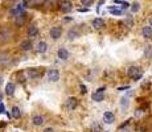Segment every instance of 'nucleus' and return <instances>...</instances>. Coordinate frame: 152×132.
I'll use <instances>...</instances> for the list:
<instances>
[{"label": "nucleus", "mask_w": 152, "mask_h": 132, "mask_svg": "<svg viewBox=\"0 0 152 132\" xmlns=\"http://www.w3.org/2000/svg\"><path fill=\"white\" fill-rule=\"evenodd\" d=\"M127 75L131 79H132V81L138 82V81H140V79L143 78V75H144V71L142 70V67L132 65V66H130L127 69Z\"/></svg>", "instance_id": "obj_1"}, {"label": "nucleus", "mask_w": 152, "mask_h": 132, "mask_svg": "<svg viewBox=\"0 0 152 132\" xmlns=\"http://www.w3.org/2000/svg\"><path fill=\"white\" fill-rule=\"evenodd\" d=\"M28 79H37L42 75V67H32L25 71Z\"/></svg>", "instance_id": "obj_2"}, {"label": "nucleus", "mask_w": 152, "mask_h": 132, "mask_svg": "<svg viewBox=\"0 0 152 132\" xmlns=\"http://www.w3.org/2000/svg\"><path fill=\"white\" fill-rule=\"evenodd\" d=\"M104 91H106V86H101V87H98V89L95 90L94 93H93L91 99H93L94 102H97V103L102 102V101L104 99Z\"/></svg>", "instance_id": "obj_3"}, {"label": "nucleus", "mask_w": 152, "mask_h": 132, "mask_svg": "<svg viewBox=\"0 0 152 132\" xmlns=\"http://www.w3.org/2000/svg\"><path fill=\"white\" fill-rule=\"evenodd\" d=\"M58 7H60V9L64 13H69L73 11V3L70 1V0H61Z\"/></svg>", "instance_id": "obj_4"}, {"label": "nucleus", "mask_w": 152, "mask_h": 132, "mask_svg": "<svg viewBox=\"0 0 152 132\" xmlns=\"http://www.w3.org/2000/svg\"><path fill=\"white\" fill-rule=\"evenodd\" d=\"M46 77L49 82H58L60 81V71L57 69H49L46 71Z\"/></svg>", "instance_id": "obj_5"}, {"label": "nucleus", "mask_w": 152, "mask_h": 132, "mask_svg": "<svg viewBox=\"0 0 152 132\" xmlns=\"http://www.w3.org/2000/svg\"><path fill=\"white\" fill-rule=\"evenodd\" d=\"M142 37L144 40H152V26L150 24H147V25H144L142 28Z\"/></svg>", "instance_id": "obj_6"}, {"label": "nucleus", "mask_w": 152, "mask_h": 132, "mask_svg": "<svg viewBox=\"0 0 152 132\" xmlns=\"http://www.w3.org/2000/svg\"><path fill=\"white\" fill-rule=\"evenodd\" d=\"M49 34H50V37L53 40L61 39V36H62V28H61V26H58V25H56V26H53V28L50 29Z\"/></svg>", "instance_id": "obj_7"}, {"label": "nucleus", "mask_w": 152, "mask_h": 132, "mask_svg": "<svg viewBox=\"0 0 152 132\" xmlns=\"http://www.w3.org/2000/svg\"><path fill=\"white\" fill-rule=\"evenodd\" d=\"M91 25H93V28H94V29L99 31V29H103L104 28L106 23H104V20L102 19V17H95V19L91 21Z\"/></svg>", "instance_id": "obj_8"}, {"label": "nucleus", "mask_w": 152, "mask_h": 132, "mask_svg": "<svg viewBox=\"0 0 152 132\" xmlns=\"http://www.w3.org/2000/svg\"><path fill=\"white\" fill-rule=\"evenodd\" d=\"M78 107V99L74 98V96H70V98L66 99V108L68 110H75Z\"/></svg>", "instance_id": "obj_9"}, {"label": "nucleus", "mask_w": 152, "mask_h": 132, "mask_svg": "<svg viewBox=\"0 0 152 132\" xmlns=\"http://www.w3.org/2000/svg\"><path fill=\"white\" fill-rule=\"evenodd\" d=\"M103 122L107 123V124H113L115 122V115H114L113 111H106L103 114Z\"/></svg>", "instance_id": "obj_10"}, {"label": "nucleus", "mask_w": 152, "mask_h": 132, "mask_svg": "<svg viewBox=\"0 0 152 132\" xmlns=\"http://www.w3.org/2000/svg\"><path fill=\"white\" fill-rule=\"evenodd\" d=\"M57 55H58V58L60 60H62V61H66L69 58V55H70V53L69 50L66 48H60L57 50Z\"/></svg>", "instance_id": "obj_11"}, {"label": "nucleus", "mask_w": 152, "mask_h": 132, "mask_svg": "<svg viewBox=\"0 0 152 132\" xmlns=\"http://www.w3.org/2000/svg\"><path fill=\"white\" fill-rule=\"evenodd\" d=\"M15 91H16V86H15V83L12 82H8L7 85H5V95L8 96H12Z\"/></svg>", "instance_id": "obj_12"}, {"label": "nucleus", "mask_w": 152, "mask_h": 132, "mask_svg": "<svg viewBox=\"0 0 152 132\" xmlns=\"http://www.w3.org/2000/svg\"><path fill=\"white\" fill-rule=\"evenodd\" d=\"M40 33L39 28H37L36 25H31L28 28V37H31V39H34V37H37Z\"/></svg>", "instance_id": "obj_13"}, {"label": "nucleus", "mask_w": 152, "mask_h": 132, "mask_svg": "<svg viewBox=\"0 0 152 132\" xmlns=\"http://www.w3.org/2000/svg\"><path fill=\"white\" fill-rule=\"evenodd\" d=\"M20 48H21V50H24V52H29V50H32V48H33V44H32L31 40H24L21 44H20Z\"/></svg>", "instance_id": "obj_14"}, {"label": "nucleus", "mask_w": 152, "mask_h": 132, "mask_svg": "<svg viewBox=\"0 0 152 132\" xmlns=\"http://www.w3.org/2000/svg\"><path fill=\"white\" fill-rule=\"evenodd\" d=\"M32 123H33V125H36V127H40V125H42L44 123H45V119H44L41 115H34L33 118H32Z\"/></svg>", "instance_id": "obj_15"}, {"label": "nucleus", "mask_w": 152, "mask_h": 132, "mask_svg": "<svg viewBox=\"0 0 152 132\" xmlns=\"http://www.w3.org/2000/svg\"><path fill=\"white\" fill-rule=\"evenodd\" d=\"M36 50L39 53H41V54L45 53L46 50H48V44H46L45 41H40V42L36 45Z\"/></svg>", "instance_id": "obj_16"}, {"label": "nucleus", "mask_w": 152, "mask_h": 132, "mask_svg": "<svg viewBox=\"0 0 152 132\" xmlns=\"http://www.w3.org/2000/svg\"><path fill=\"white\" fill-rule=\"evenodd\" d=\"M109 11H110L111 15H114V16H122V15H123V9H122V8L115 7V5H114V7H113V5H110Z\"/></svg>", "instance_id": "obj_17"}, {"label": "nucleus", "mask_w": 152, "mask_h": 132, "mask_svg": "<svg viewBox=\"0 0 152 132\" xmlns=\"http://www.w3.org/2000/svg\"><path fill=\"white\" fill-rule=\"evenodd\" d=\"M143 54H144V58H147V60H152V45L145 46Z\"/></svg>", "instance_id": "obj_18"}, {"label": "nucleus", "mask_w": 152, "mask_h": 132, "mask_svg": "<svg viewBox=\"0 0 152 132\" xmlns=\"http://www.w3.org/2000/svg\"><path fill=\"white\" fill-rule=\"evenodd\" d=\"M119 104H121L122 110H127L128 106H130V99H128L127 96H123V98L121 99V102H119Z\"/></svg>", "instance_id": "obj_19"}, {"label": "nucleus", "mask_w": 152, "mask_h": 132, "mask_svg": "<svg viewBox=\"0 0 152 132\" xmlns=\"http://www.w3.org/2000/svg\"><path fill=\"white\" fill-rule=\"evenodd\" d=\"M77 37H80V33H78L75 29H70V31L68 32V39L69 40H75Z\"/></svg>", "instance_id": "obj_20"}, {"label": "nucleus", "mask_w": 152, "mask_h": 132, "mask_svg": "<svg viewBox=\"0 0 152 132\" xmlns=\"http://www.w3.org/2000/svg\"><path fill=\"white\" fill-rule=\"evenodd\" d=\"M130 9H131V12H132V13H138L139 9H140V3H138V1L132 3V4H131V7H130Z\"/></svg>", "instance_id": "obj_21"}, {"label": "nucleus", "mask_w": 152, "mask_h": 132, "mask_svg": "<svg viewBox=\"0 0 152 132\" xmlns=\"http://www.w3.org/2000/svg\"><path fill=\"white\" fill-rule=\"evenodd\" d=\"M20 115H21V111H20V108L19 107H13L12 108V118L19 119Z\"/></svg>", "instance_id": "obj_22"}, {"label": "nucleus", "mask_w": 152, "mask_h": 132, "mask_svg": "<svg viewBox=\"0 0 152 132\" xmlns=\"http://www.w3.org/2000/svg\"><path fill=\"white\" fill-rule=\"evenodd\" d=\"M123 24H124V26H127V28H132L134 26V20H132V17H127V19L123 21Z\"/></svg>", "instance_id": "obj_23"}, {"label": "nucleus", "mask_w": 152, "mask_h": 132, "mask_svg": "<svg viewBox=\"0 0 152 132\" xmlns=\"http://www.w3.org/2000/svg\"><path fill=\"white\" fill-rule=\"evenodd\" d=\"M91 130L93 132H101L102 131V127H101V124L97 122H93V124H91Z\"/></svg>", "instance_id": "obj_24"}, {"label": "nucleus", "mask_w": 152, "mask_h": 132, "mask_svg": "<svg viewBox=\"0 0 152 132\" xmlns=\"http://www.w3.org/2000/svg\"><path fill=\"white\" fill-rule=\"evenodd\" d=\"M81 3H82V5H85V7H90V5L94 4V0H81Z\"/></svg>", "instance_id": "obj_25"}, {"label": "nucleus", "mask_w": 152, "mask_h": 132, "mask_svg": "<svg viewBox=\"0 0 152 132\" xmlns=\"http://www.w3.org/2000/svg\"><path fill=\"white\" fill-rule=\"evenodd\" d=\"M130 89H131L130 85H126V86H121V87H118V91H124V90H130Z\"/></svg>", "instance_id": "obj_26"}, {"label": "nucleus", "mask_w": 152, "mask_h": 132, "mask_svg": "<svg viewBox=\"0 0 152 132\" xmlns=\"http://www.w3.org/2000/svg\"><path fill=\"white\" fill-rule=\"evenodd\" d=\"M29 1H31L32 4H34V5H39V4H41V3L45 1V0H29Z\"/></svg>", "instance_id": "obj_27"}, {"label": "nucleus", "mask_w": 152, "mask_h": 132, "mask_svg": "<svg viewBox=\"0 0 152 132\" xmlns=\"http://www.w3.org/2000/svg\"><path fill=\"white\" fill-rule=\"evenodd\" d=\"M8 62H10V57H1V58H0V63H8Z\"/></svg>", "instance_id": "obj_28"}, {"label": "nucleus", "mask_w": 152, "mask_h": 132, "mask_svg": "<svg viewBox=\"0 0 152 132\" xmlns=\"http://www.w3.org/2000/svg\"><path fill=\"white\" fill-rule=\"evenodd\" d=\"M80 89H81V94H86V93H87V89H86V86H85V85L81 83Z\"/></svg>", "instance_id": "obj_29"}, {"label": "nucleus", "mask_w": 152, "mask_h": 132, "mask_svg": "<svg viewBox=\"0 0 152 132\" xmlns=\"http://www.w3.org/2000/svg\"><path fill=\"white\" fill-rule=\"evenodd\" d=\"M54 3H56V0H45V1H44V4L48 5V7H50V4H54Z\"/></svg>", "instance_id": "obj_30"}, {"label": "nucleus", "mask_w": 152, "mask_h": 132, "mask_svg": "<svg viewBox=\"0 0 152 132\" xmlns=\"http://www.w3.org/2000/svg\"><path fill=\"white\" fill-rule=\"evenodd\" d=\"M5 111V107H4V104H3V102L0 101V114H3Z\"/></svg>", "instance_id": "obj_31"}, {"label": "nucleus", "mask_w": 152, "mask_h": 132, "mask_svg": "<svg viewBox=\"0 0 152 132\" xmlns=\"http://www.w3.org/2000/svg\"><path fill=\"white\" fill-rule=\"evenodd\" d=\"M29 3H31V1H29V0H23V5H24V8H27V7H29Z\"/></svg>", "instance_id": "obj_32"}, {"label": "nucleus", "mask_w": 152, "mask_h": 132, "mask_svg": "<svg viewBox=\"0 0 152 132\" xmlns=\"http://www.w3.org/2000/svg\"><path fill=\"white\" fill-rule=\"evenodd\" d=\"M44 132H54V130L52 127H48V128H45V130H44Z\"/></svg>", "instance_id": "obj_33"}, {"label": "nucleus", "mask_w": 152, "mask_h": 132, "mask_svg": "<svg viewBox=\"0 0 152 132\" xmlns=\"http://www.w3.org/2000/svg\"><path fill=\"white\" fill-rule=\"evenodd\" d=\"M78 12H89V9H87V8H80Z\"/></svg>", "instance_id": "obj_34"}, {"label": "nucleus", "mask_w": 152, "mask_h": 132, "mask_svg": "<svg viewBox=\"0 0 152 132\" xmlns=\"http://www.w3.org/2000/svg\"><path fill=\"white\" fill-rule=\"evenodd\" d=\"M148 24H150V25L152 26V15H151L150 17H148Z\"/></svg>", "instance_id": "obj_35"}, {"label": "nucleus", "mask_w": 152, "mask_h": 132, "mask_svg": "<svg viewBox=\"0 0 152 132\" xmlns=\"http://www.w3.org/2000/svg\"><path fill=\"white\" fill-rule=\"evenodd\" d=\"M4 1H7L8 4H13V3L16 1V0H4Z\"/></svg>", "instance_id": "obj_36"}, {"label": "nucleus", "mask_w": 152, "mask_h": 132, "mask_svg": "<svg viewBox=\"0 0 152 132\" xmlns=\"http://www.w3.org/2000/svg\"><path fill=\"white\" fill-rule=\"evenodd\" d=\"M1 83H3V77L0 75V85H1Z\"/></svg>", "instance_id": "obj_37"}, {"label": "nucleus", "mask_w": 152, "mask_h": 132, "mask_svg": "<svg viewBox=\"0 0 152 132\" xmlns=\"http://www.w3.org/2000/svg\"><path fill=\"white\" fill-rule=\"evenodd\" d=\"M15 132H17V131H15Z\"/></svg>", "instance_id": "obj_38"}, {"label": "nucleus", "mask_w": 152, "mask_h": 132, "mask_svg": "<svg viewBox=\"0 0 152 132\" xmlns=\"http://www.w3.org/2000/svg\"><path fill=\"white\" fill-rule=\"evenodd\" d=\"M106 132H107V131H106Z\"/></svg>", "instance_id": "obj_39"}]
</instances>
